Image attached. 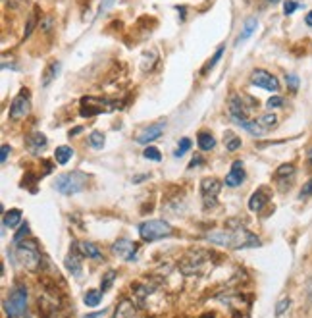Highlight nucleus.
I'll use <instances>...</instances> for the list:
<instances>
[{"mask_svg":"<svg viewBox=\"0 0 312 318\" xmlns=\"http://www.w3.org/2000/svg\"><path fill=\"white\" fill-rule=\"evenodd\" d=\"M207 239L210 243L218 245V247L225 249H249V247H259L260 239L249 231L245 226L237 224L235 220H229L227 226L222 230H212L207 233Z\"/></svg>","mask_w":312,"mask_h":318,"instance_id":"obj_1","label":"nucleus"},{"mask_svg":"<svg viewBox=\"0 0 312 318\" xmlns=\"http://www.w3.org/2000/svg\"><path fill=\"white\" fill-rule=\"evenodd\" d=\"M16 263L27 270H39L41 266V251H39V245L33 239H25V241H19L16 247Z\"/></svg>","mask_w":312,"mask_h":318,"instance_id":"obj_2","label":"nucleus"},{"mask_svg":"<svg viewBox=\"0 0 312 318\" xmlns=\"http://www.w3.org/2000/svg\"><path fill=\"white\" fill-rule=\"evenodd\" d=\"M4 315L8 318H19L23 317L25 309H27V287L25 285H16L10 295L4 299Z\"/></svg>","mask_w":312,"mask_h":318,"instance_id":"obj_3","label":"nucleus"},{"mask_svg":"<svg viewBox=\"0 0 312 318\" xmlns=\"http://www.w3.org/2000/svg\"><path fill=\"white\" fill-rule=\"evenodd\" d=\"M173 233V228L164 222V220H147L139 226V235L143 237V241H158V239H164V237H170Z\"/></svg>","mask_w":312,"mask_h":318,"instance_id":"obj_4","label":"nucleus"},{"mask_svg":"<svg viewBox=\"0 0 312 318\" xmlns=\"http://www.w3.org/2000/svg\"><path fill=\"white\" fill-rule=\"evenodd\" d=\"M87 185V176L81 172H71V174H62L56 179L54 187L56 191H60L62 195H73L79 193Z\"/></svg>","mask_w":312,"mask_h":318,"instance_id":"obj_5","label":"nucleus"},{"mask_svg":"<svg viewBox=\"0 0 312 318\" xmlns=\"http://www.w3.org/2000/svg\"><path fill=\"white\" fill-rule=\"evenodd\" d=\"M208 253L207 251H191L189 255L179 263V270L185 274V276H191L195 272H201V268H205V265L208 263Z\"/></svg>","mask_w":312,"mask_h":318,"instance_id":"obj_6","label":"nucleus"},{"mask_svg":"<svg viewBox=\"0 0 312 318\" xmlns=\"http://www.w3.org/2000/svg\"><path fill=\"white\" fill-rule=\"evenodd\" d=\"M222 189V181L216 177H207L201 181V195H203V205L205 209H212L218 203V195Z\"/></svg>","mask_w":312,"mask_h":318,"instance_id":"obj_7","label":"nucleus"},{"mask_svg":"<svg viewBox=\"0 0 312 318\" xmlns=\"http://www.w3.org/2000/svg\"><path fill=\"white\" fill-rule=\"evenodd\" d=\"M112 108V105L106 99H97V97H83L79 103V112L83 118H93L97 114L108 112Z\"/></svg>","mask_w":312,"mask_h":318,"instance_id":"obj_8","label":"nucleus"},{"mask_svg":"<svg viewBox=\"0 0 312 318\" xmlns=\"http://www.w3.org/2000/svg\"><path fill=\"white\" fill-rule=\"evenodd\" d=\"M29 110H31L29 91H27V89H21L19 95H17L16 99L12 101V105H10V118H12V120H19V118L27 116Z\"/></svg>","mask_w":312,"mask_h":318,"instance_id":"obj_9","label":"nucleus"},{"mask_svg":"<svg viewBox=\"0 0 312 318\" xmlns=\"http://www.w3.org/2000/svg\"><path fill=\"white\" fill-rule=\"evenodd\" d=\"M112 253L118 259H121V261H135V257H137V243H133L131 239L121 237V239L112 243Z\"/></svg>","mask_w":312,"mask_h":318,"instance_id":"obj_10","label":"nucleus"},{"mask_svg":"<svg viewBox=\"0 0 312 318\" xmlns=\"http://www.w3.org/2000/svg\"><path fill=\"white\" fill-rule=\"evenodd\" d=\"M251 83H253L255 87L266 89V91H277V89H279L277 79L272 75V73H268L266 70L253 71V73H251Z\"/></svg>","mask_w":312,"mask_h":318,"instance_id":"obj_11","label":"nucleus"},{"mask_svg":"<svg viewBox=\"0 0 312 318\" xmlns=\"http://www.w3.org/2000/svg\"><path fill=\"white\" fill-rule=\"evenodd\" d=\"M162 133H164V124L158 122V124H153L149 125V127H145V129H141L137 135H135V141H137L139 145H149V143L156 141Z\"/></svg>","mask_w":312,"mask_h":318,"instance_id":"obj_12","label":"nucleus"},{"mask_svg":"<svg viewBox=\"0 0 312 318\" xmlns=\"http://www.w3.org/2000/svg\"><path fill=\"white\" fill-rule=\"evenodd\" d=\"M81 251L77 249V245L73 243V247L69 251V255L66 257V268H68V272L71 276H75V278H79L81 276Z\"/></svg>","mask_w":312,"mask_h":318,"instance_id":"obj_13","label":"nucleus"},{"mask_svg":"<svg viewBox=\"0 0 312 318\" xmlns=\"http://www.w3.org/2000/svg\"><path fill=\"white\" fill-rule=\"evenodd\" d=\"M47 137L41 133V131H35L31 133L27 139H25V147H27V151L31 153V155H41L45 149H47Z\"/></svg>","mask_w":312,"mask_h":318,"instance_id":"obj_14","label":"nucleus"},{"mask_svg":"<svg viewBox=\"0 0 312 318\" xmlns=\"http://www.w3.org/2000/svg\"><path fill=\"white\" fill-rule=\"evenodd\" d=\"M243 181H245L243 162L241 160H235L233 166H231V170H229V174L225 176V185H227V187H237V185H241Z\"/></svg>","mask_w":312,"mask_h":318,"instance_id":"obj_15","label":"nucleus"},{"mask_svg":"<svg viewBox=\"0 0 312 318\" xmlns=\"http://www.w3.org/2000/svg\"><path fill=\"white\" fill-rule=\"evenodd\" d=\"M266 203H268V193H266L264 189H259L257 193L251 195V199H249V209L253 212H260L266 207Z\"/></svg>","mask_w":312,"mask_h":318,"instance_id":"obj_16","label":"nucleus"},{"mask_svg":"<svg viewBox=\"0 0 312 318\" xmlns=\"http://www.w3.org/2000/svg\"><path fill=\"white\" fill-rule=\"evenodd\" d=\"M135 317V305L133 301L129 299H121L120 305L116 307V313L112 318H133Z\"/></svg>","mask_w":312,"mask_h":318,"instance_id":"obj_17","label":"nucleus"},{"mask_svg":"<svg viewBox=\"0 0 312 318\" xmlns=\"http://www.w3.org/2000/svg\"><path fill=\"white\" fill-rule=\"evenodd\" d=\"M75 245L81 251V255L87 257V259H93V261H99V259H101V249L97 247L95 243H91V241H77Z\"/></svg>","mask_w":312,"mask_h":318,"instance_id":"obj_18","label":"nucleus"},{"mask_svg":"<svg viewBox=\"0 0 312 318\" xmlns=\"http://www.w3.org/2000/svg\"><path fill=\"white\" fill-rule=\"evenodd\" d=\"M21 211H17V209H12V211L4 212V218H2V222H4V228H17L19 226V222H21Z\"/></svg>","mask_w":312,"mask_h":318,"instance_id":"obj_19","label":"nucleus"},{"mask_svg":"<svg viewBox=\"0 0 312 318\" xmlns=\"http://www.w3.org/2000/svg\"><path fill=\"white\" fill-rule=\"evenodd\" d=\"M255 29H257V19L255 18H249L247 21H245V25H243V31L239 33V37H237V41H235V47H239L241 43H245L249 37L255 33Z\"/></svg>","mask_w":312,"mask_h":318,"instance_id":"obj_20","label":"nucleus"},{"mask_svg":"<svg viewBox=\"0 0 312 318\" xmlns=\"http://www.w3.org/2000/svg\"><path fill=\"white\" fill-rule=\"evenodd\" d=\"M73 157V149L68 147V145H62V147H58L56 151H54V159L58 164H68L69 160Z\"/></svg>","mask_w":312,"mask_h":318,"instance_id":"obj_21","label":"nucleus"},{"mask_svg":"<svg viewBox=\"0 0 312 318\" xmlns=\"http://www.w3.org/2000/svg\"><path fill=\"white\" fill-rule=\"evenodd\" d=\"M197 145H199L201 151H212L214 145H216V139H214L208 131H201V133L197 135Z\"/></svg>","mask_w":312,"mask_h":318,"instance_id":"obj_22","label":"nucleus"},{"mask_svg":"<svg viewBox=\"0 0 312 318\" xmlns=\"http://www.w3.org/2000/svg\"><path fill=\"white\" fill-rule=\"evenodd\" d=\"M60 73V62H52L51 66L47 68V71L43 73V87H49L52 81L58 77Z\"/></svg>","mask_w":312,"mask_h":318,"instance_id":"obj_23","label":"nucleus"},{"mask_svg":"<svg viewBox=\"0 0 312 318\" xmlns=\"http://www.w3.org/2000/svg\"><path fill=\"white\" fill-rule=\"evenodd\" d=\"M237 125H241L243 129H247L251 135H255V137H262L264 133H266V129L262 127L260 124L257 122H251V120H243V122H237Z\"/></svg>","mask_w":312,"mask_h":318,"instance_id":"obj_24","label":"nucleus"},{"mask_svg":"<svg viewBox=\"0 0 312 318\" xmlns=\"http://www.w3.org/2000/svg\"><path fill=\"white\" fill-rule=\"evenodd\" d=\"M224 141H225V149H227L229 153H235V151H239V149H241V139H239L237 135L229 133V131L225 133Z\"/></svg>","mask_w":312,"mask_h":318,"instance_id":"obj_25","label":"nucleus"},{"mask_svg":"<svg viewBox=\"0 0 312 318\" xmlns=\"http://www.w3.org/2000/svg\"><path fill=\"white\" fill-rule=\"evenodd\" d=\"M101 299H103V291L101 289H93V291H87L85 293V303L87 307H97V305H101Z\"/></svg>","mask_w":312,"mask_h":318,"instance_id":"obj_26","label":"nucleus"},{"mask_svg":"<svg viewBox=\"0 0 312 318\" xmlns=\"http://www.w3.org/2000/svg\"><path fill=\"white\" fill-rule=\"evenodd\" d=\"M104 141H106V139H104L103 131H93V133L89 135V145H91L93 149H97V151H99V149H103Z\"/></svg>","mask_w":312,"mask_h":318,"instance_id":"obj_27","label":"nucleus"},{"mask_svg":"<svg viewBox=\"0 0 312 318\" xmlns=\"http://www.w3.org/2000/svg\"><path fill=\"white\" fill-rule=\"evenodd\" d=\"M295 174V166L293 164H281L276 170V177L277 179H283V177H293Z\"/></svg>","mask_w":312,"mask_h":318,"instance_id":"obj_28","label":"nucleus"},{"mask_svg":"<svg viewBox=\"0 0 312 318\" xmlns=\"http://www.w3.org/2000/svg\"><path fill=\"white\" fill-rule=\"evenodd\" d=\"M189 149H191V141L187 139V137H183L181 141L177 143V149H175L173 157H175V159H179V157H183V155H185V153H187Z\"/></svg>","mask_w":312,"mask_h":318,"instance_id":"obj_29","label":"nucleus"},{"mask_svg":"<svg viewBox=\"0 0 312 318\" xmlns=\"http://www.w3.org/2000/svg\"><path fill=\"white\" fill-rule=\"evenodd\" d=\"M277 118L276 114H264V116H260L259 124L264 127V129H268V127H272V125H276Z\"/></svg>","mask_w":312,"mask_h":318,"instance_id":"obj_30","label":"nucleus"},{"mask_svg":"<svg viewBox=\"0 0 312 318\" xmlns=\"http://www.w3.org/2000/svg\"><path fill=\"white\" fill-rule=\"evenodd\" d=\"M289 307H291V299H289V297H283V299H279L276 303V317H281V315H283V313H285Z\"/></svg>","mask_w":312,"mask_h":318,"instance_id":"obj_31","label":"nucleus"},{"mask_svg":"<svg viewBox=\"0 0 312 318\" xmlns=\"http://www.w3.org/2000/svg\"><path fill=\"white\" fill-rule=\"evenodd\" d=\"M114 280H116V272H114V270H110V272H108V274H106V276L103 278V285H101V291H103V293H104V291H108V289L112 287Z\"/></svg>","mask_w":312,"mask_h":318,"instance_id":"obj_32","label":"nucleus"},{"mask_svg":"<svg viewBox=\"0 0 312 318\" xmlns=\"http://www.w3.org/2000/svg\"><path fill=\"white\" fill-rule=\"evenodd\" d=\"M143 157H145V159H149V160H155V162L162 160L160 151H158V149H155V147H147V149H145V153H143Z\"/></svg>","mask_w":312,"mask_h":318,"instance_id":"obj_33","label":"nucleus"},{"mask_svg":"<svg viewBox=\"0 0 312 318\" xmlns=\"http://www.w3.org/2000/svg\"><path fill=\"white\" fill-rule=\"evenodd\" d=\"M27 233H29V226H27V224H21V226H19V230L16 231V235H14V241H16V243L23 241Z\"/></svg>","mask_w":312,"mask_h":318,"instance_id":"obj_34","label":"nucleus"},{"mask_svg":"<svg viewBox=\"0 0 312 318\" xmlns=\"http://www.w3.org/2000/svg\"><path fill=\"white\" fill-rule=\"evenodd\" d=\"M222 54H224V45H222V47H220V49L216 51V54H214V58H212V60H210V62H208V64H207V68H205V71L212 70V68L216 66V62H218V60L222 58Z\"/></svg>","mask_w":312,"mask_h":318,"instance_id":"obj_35","label":"nucleus"},{"mask_svg":"<svg viewBox=\"0 0 312 318\" xmlns=\"http://www.w3.org/2000/svg\"><path fill=\"white\" fill-rule=\"evenodd\" d=\"M297 8H299V4H297V2H293V0H287V2L283 4V14H285V16H291Z\"/></svg>","mask_w":312,"mask_h":318,"instance_id":"obj_36","label":"nucleus"},{"mask_svg":"<svg viewBox=\"0 0 312 318\" xmlns=\"http://www.w3.org/2000/svg\"><path fill=\"white\" fill-rule=\"evenodd\" d=\"M312 195V179H309L305 185H303V191L299 193V199H309Z\"/></svg>","mask_w":312,"mask_h":318,"instance_id":"obj_37","label":"nucleus"},{"mask_svg":"<svg viewBox=\"0 0 312 318\" xmlns=\"http://www.w3.org/2000/svg\"><path fill=\"white\" fill-rule=\"evenodd\" d=\"M285 81H287V85H289V89H293V91H297V87H299V77H297V75H293V73L285 75Z\"/></svg>","mask_w":312,"mask_h":318,"instance_id":"obj_38","label":"nucleus"},{"mask_svg":"<svg viewBox=\"0 0 312 318\" xmlns=\"http://www.w3.org/2000/svg\"><path fill=\"white\" fill-rule=\"evenodd\" d=\"M266 105H268V108H279V106L283 105V99L281 97H272Z\"/></svg>","mask_w":312,"mask_h":318,"instance_id":"obj_39","label":"nucleus"},{"mask_svg":"<svg viewBox=\"0 0 312 318\" xmlns=\"http://www.w3.org/2000/svg\"><path fill=\"white\" fill-rule=\"evenodd\" d=\"M114 2H116V0H103V2H101V8H99V16H103L104 12H106Z\"/></svg>","mask_w":312,"mask_h":318,"instance_id":"obj_40","label":"nucleus"},{"mask_svg":"<svg viewBox=\"0 0 312 318\" xmlns=\"http://www.w3.org/2000/svg\"><path fill=\"white\" fill-rule=\"evenodd\" d=\"M8 155H10V145H2V151H0V162L2 164L8 160Z\"/></svg>","mask_w":312,"mask_h":318,"instance_id":"obj_41","label":"nucleus"},{"mask_svg":"<svg viewBox=\"0 0 312 318\" xmlns=\"http://www.w3.org/2000/svg\"><path fill=\"white\" fill-rule=\"evenodd\" d=\"M35 23H37V21H35V18L29 19V23H27V29H25V37H29V35H31V31H33Z\"/></svg>","mask_w":312,"mask_h":318,"instance_id":"obj_42","label":"nucleus"},{"mask_svg":"<svg viewBox=\"0 0 312 318\" xmlns=\"http://www.w3.org/2000/svg\"><path fill=\"white\" fill-rule=\"evenodd\" d=\"M103 315H106V311H97V313H89L83 318H103Z\"/></svg>","mask_w":312,"mask_h":318,"instance_id":"obj_43","label":"nucleus"},{"mask_svg":"<svg viewBox=\"0 0 312 318\" xmlns=\"http://www.w3.org/2000/svg\"><path fill=\"white\" fill-rule=\"evenodd\" d=\"M149 174H141L139 177H133V183H141V181H145V179H149Z\"/></svg>","mask_w":312,"mask_h":318,"instance_id":"obj_44","label":"nucleus"},{"mask_svg":"<svg viewBox=\"0 0 312 318\" xmlns=\"http://www.w3.org/2000/svg\"><path fill=\"white\" fill-rule=\"evenodd\" d=\"M201 157H195V159H193V162H191L189 164V168H195V166H201Z\"/></svg>","mask_w":312,"mask_h":318,"instance_id":"obj_45","label":"nucleus"},{"mask_svg":"<svg viewBox=\"0 0 312 318\" xmlns=\"http://www.w3.org/2000/svg\"><path fill=\"white\" fill-rule=\"evenodd\" d=\"M305 21H307V25H311V27H312V10L309 12V14H307V19H305Z\"/></svg>","mask_w":312,"mask_h":318,"instance_id":"obj_46","label":"nucleus"},{"mask_svg":"<svg viewBox=\"0 0 312 318\" xmlns=\"http://www.w3.org/2000/svg\"><path fill=\"white\" fill-rule=\"evenodd\" d=\"M81 129H83V127H75V129H73V131H69V137H71V135H77V133H79V131H81Z\"/></svg>","mask_w":312,"mask_h":318,"instance_id":"obj_47","label":"nucleus"},{"mask_svg":"<svg viewBox=\"0 0 312 318\" xmlns=\"http://www.w3.org/2000/svg\"><path fill=\"white\" fill-rule=\"evenodd\" d=\"M309 160H311V162H312V149H311V151H309Z\"/></svg>","mask_w":312,"mask_h":318,"instance_id":"obj_48","label":"nucleus"},{"mask_svg":"<svg viewBox=\"0 0 312 318\" xmlns=\"http://www.w3.org/2000/svg\"><path fill=\"white\" fill-rule=\"evenodd\" d=\"M268 2H277V0H268Z\"/></svg>","mask_w":312,"mask_h":318,"instance_id":"obj_49","label":"nucleus"}]
</instances>
